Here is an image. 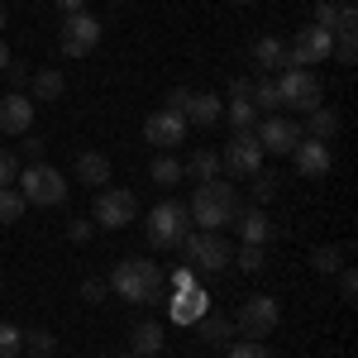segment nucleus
<instances>
[{
	"label": "nucleus",
	"instance_id": "obj_1",
	"mask_svg": "<svg viewBox=\"0 0 358 358\" xmlns=\"http://www.w3.org/2000/svg\"><path fill=\"white\" fill-rule=\"evenodd\" d=\"M110 287L134 306H158L163 301V268L153 258H120L110 273Z\"/></svg>",
	"mask_w": 358,
	"mask_h": 358
},
{
	"label": "nucleus",
	"instance_id": "obj_2",
	"mask_svg": "<svg viewBox=\"0 0 358 358\" xmlns=\"http://www.w3.org/2000/svg\"><path fill=\"white\" fill-rule=\"evenodd\" d=\"M187 215H192L196 229H224L239 215V196L220 177L215 182H196V196H192V206H187Z\"/></svg>",
	"mask_w": 358,
	"mask_h": 358
},
{
	"label": "nucleus",
	"instance_id": "obj_3",
	"mask_svg": "<svg viewBox=\"0 0 358 358\" xmlns=\"http://www.w3.org/2000/svg\"><path fill=\"white\" fill-rule=\"evenodd\" d=\"M143 229H148V244L158 248V253H167V248H177L187 234H192V215H187L182 201H163V206L148 210Z\"/></svg>",
	"mask_w": 358,
	"mask_h": 358
},
{
	"label": "nucleus",
	"instance_id": "obj_4",
	"mask_svg": "<svg viewBox=\"0 0 358 358\" xmlns=\"http://www.w3.org/2000/svg\"><path fill=\"white\" fill-rule=\"evenodd\" d=\"M277 96H282V106H292V115H306L325 101V86H320V77L310 67H282Z\"/></svg>",
	"mask_w": 358,
	"mask_h": 358
},
{
	"label": "nucleus",
	"instance_id": "obj_5",
	"mask_svg": "<svg viewBox=\"0 0 358 358\" xmlns=\"http://www.w3.org/2000/svg\"><path fill=\"white\" fill-rule=\"evenodd\" d=\"M177 248L192 258L201 273H224V268H234V248L220 239V229H196V234H187Z\"/></svg>",
	"mask_w": 358,
	"mask_h": 358
},
{
	"label": "nucleus",
	"instance_id": "obj_6",
	"mask_svg": "<svg viewBox=\"0 0 358 358\" xmlns=\"http://www.w3.org/2000/svg\"><path fill=\"white\" fill-rule=\"evenodd\" d=\"M15 182L24 187L20 196H24L29 206H62V201H67V182H62V172L48 167V163H29Z\"/></svg>",
	"mask_w": 358,
	"mask_h": 358
},
{
	"label": "nucleus",
	"instance_id": "obj_7",
	"mask_svg": "<svg viewBox=\"0 0 358 358\" xmlns=\"http://www.w3.org/2000/svg\"><path fill=\"white\" fill-rule=\"evenodd\" d=\"M91 220L101 224V229H124L129 220H138L134 192H124V187H101L96 201H91Z\"/></svg>",
	"mask_w": 358,
	"mask_h": 358
},
{
	"label": "nucleus",
	"instance_id": "obj_8",
	"mask_svg": "<svg viewBox=\"0 0 358 358\" xmlns=\"http://www.w3.org/2000/svg\"><path fill=\"white\" fill-rule=\"evenodd\" d=\"M330 48H334V34L320 24H306L292 34V43H287V57H292V67H320V62H330Z\"/></svg>",
	"mask_w": 358,
	"mask_h": 358
},
{
	"label": "nucleus",
	"instance_id": "obj_9",
	"mask_svg": "<svg viewBox=\"0 0 358 358\" xmlns=\"http://www.w3.org/2000/svg\"><path fill=\"white\" fill-rule=\"evenodd\" d=\"M277 320H282V306L273 296H248L239 306V320H234V334H244V339H263V334L277 330Z\"/></svg>",
	"mask_w": 358,
	"mask_h": 358
},
{
	"label": "nucleus",
	"instance_id": "obj_10",
	"mask_svg": "<svg viewBox=\"0 0 358 358\" xmlns=\"http://www.w3.org/2000/svg\"><path fill=\"white\" fill-rule=\"evenodd\" d=\"M220 167L234 172V177H253L263 167V148H258L253 129H234L229 134V143H224V153H220Z\"/></svg>",
	"mask_w": 358,
	"mask_h": 358
},
{
	"label": "nucleus",
	"instance_id": "obj_11",
	"mask_svg": "<svg viewBox=\"0 0 358 358\" xmlns=\"http://www.w3.org/2000/svg\"><path fill=\"white\" fill-rule=\"evenodd\" d=\"M57 43H62V57H86L96 43H101V20H91V15H62V34H57Z\"/></svg>",
	"mask_w": 358,
	"mask_h": 358
},
{
	"label": "nucleus",
	"instance_id": "obj_12",
	"mask_svg": "<svg viewBox=\"0 0 358 358\" xmlns=\"http://www.w3.org/2000/svg\"><path fill=\"white\" fill-rule=\"evenodd\" d=\"M253 138H258L263 153H292V148L301 143V124L287 120V115H263L258 129H253Z\"/></svg>",
	"mask_w": 358,
	"mask_h": 358
},
{
	"label": "nucleus",
	"instance_id": "obj_13",
	"mask_svg": "<svg viewBox=\"0 0 358 358\" xmlns=\"http://www.w3.org/2000/svg\"><path fill=\"white\" fill-rule=\"evenodd\" d=\"M143 138L167 153V148H177V143L187 138V120H182L177 110H153L148 120H143Z\"/></svg>",
	"mask_w": 358,
	"mask_h": 358
},
{
	"label": "nucleus",
	"instance_id": "obj_14",
	"mask_svg": "<svg viewBox=\"0 0 358 358\" xmlns=\"http://www.w3.org/2000/svg\"><path fill=\"white\" fill-rule=\"evenodd\" d=\"M292 163H296V172L301 177H330V167H334V153H330V143H320V138H306L301 134V143L292 148Z\"/></svg>",
	"mask_w": 358,
	"mask_h": 358
},
{
	"label": "nucleus",
	"instance_id": "obj_15",
	"mask_svg": "<svg viewBox=\"0 0 358 358\" xmlns=\"http://www.w3.org/2000/svg\"><path fill=\"white\" fill-rule=\"evenodd\" d=\"M34 129V101L24 91L0 96V134H29Z\"/></svg>",
	"mask_w": 358,
	"mask_h": 358
},
{
	"label": "nucleus",
	"instance_id": "obj_16",
	"mask_svg": "<svg viewBox=\"0 0 358 358\" xmlns=\"http://www.w3.org/2000/svg\"><path fill=\"white\" fill-rule=\"evenodd\" d=\"M315 24L330 29V34H358L354 0H315Z\"/></svg>",
	"mask_w": 358,
	"mask_h": 358
},
{
	"label": "nucleus",
	"instance_id": "obj_17",
	"mask_svg": "<svg viewBox=\"0 0 358 358\" xmlns=\"http://www.w3.org/2000/svg\"><path fill=\"white\" fill-rule=\"evenodd\" d=\"M206 310H210V296H206L201 287H187V292H177V296H172V306H167V315H172L177 325H196Z\"/></svg>",
	"mask_w": 358,
	"mask_h": 358
},
{
	"label": "nucleus",
	"instance_id": "obj_18",
	"mask_svg": "<svg viewBox=\"0 0 358 358\" xmlns=\"http://www.w3.org/2000/svg\"><path fill=\"white\" fill-rule=\"evenodd\" d=\"M234 229H239V239H244V244H263V248H268V239L277 234V224L268 220L258 206H248L244 215H234Z\"/></svg>",
	"mask_w": 358,
	"mask_h": 358
},
{
	"label": "nucleus",
	"instance_id": "obj_19",
	"mask_svg": "<svg viewBox=\"0 0 358 358\" xmlns=\"http://www.w3.org/2000/svg\"><path fill=\"white\" fill-rule=\"evenodd\" d=\"M196 334H201V344H210V349H229V344H234V320H224L220 310H206V315L196 320Z\"/></svg>",
	"mask_w": 358,
	"mask_h": 358
},
{
	"label": "nucleus",
	"instance_id": "obj_20",
	"mask_svg": "<svg viewBox=\"0 0 358 358\" xmlns=\"http://www.w3.org/2000/svg\"><path fill=\"white\" fill-rule=\"evenodd\" d=\"M220 115H224V101L206 96V91H192V101H187L182 120H187V124H201V129H210V124H215Z\"/></svg>",
	"mask_w": 358,
	"mask_h": 358
},
{
	"label": "nucleus",
	"instance_id": "obj_21",
	"mask_svg": "<svg viewBox=\"0 0 358 358\" xmlns=\"http://www.w3.org/2000/svg\"><path fill=\"white\" fill-rule=\"evenodd\" d=\"M129 354H134V358L163 354V325H158V320H143V325H134V330H129Z\"/></svg>",
	"mask_w": 358,
	"mask_h": 358
},
{
	"label": "nucleus",
	"instance_id": "obj_22",
	"mask_svg": "<svg viewBox=\"0 0 358 358\" xmlns=\"http://www.w3.org/2000/svg\"><path fill=\"white\" fill-rule=\"evenodd\" d=\"M253 67H263V72H282V67H292L287 43H282V38H258V43H253Z\"/></svg>",
	"mask_w": 358,
	"mask_h": 358
},
{
	"label": "nucleus",
	"instance_id": "obj_23",
	"mask_svg": "<svg viewBox=\"0 0 358 358\" xmlns=\"http://www.w3.org/2000/svg\"><path fill=\"white\" fill-rule=\"evenodd\" d=\"M306 138H320V143H330L334 134H339V115L330 110V106H315V110H306Z\"/></svg>",
	"mask_w": 358,
	"mask_h": 358
},
{
	"label": "nucleus",
	"instance_id": "obj_24",
	"mask_svg": "<svg viewBox=\"0 0 358 358\" xmlns=\"http://www.w3.org/2000/svg\"><path fill=\"white\" fill-rule=\"evenodd\" d=\"M29 91H34L38 101H57V96L67 91V77H62V67H38V72L29 77Z\"/></svg>",
	"mask_w": 358,
	"mask_h": 358
},
{
	"label": "nucleus",
	"instance_id": "obj_25",
	"mask_svg": "<svg viewBox=\"0 0 358 358\" xmlns=\"http://www.w3.org/2000/svg\"><path fill=\"white\" fill-rule=\"evenodd\" d=\"M77 177H82L86 187L101 192V187L110 182V158H106V153H82V158H77Z\"/></svg>",
	"mask_w": 358,
	"mask_h": 358
},
{
	"label": "nucleus",
	"instance_id": "obj_26",
	"mask_svg": "<svg viewBox=\"0 0 358 358\" xmlns=\"http://www.w3.org/2000/svg\"><path fill=\"white\" fill-rule=\"evenodd\" d=\"M182 172H192L196 182H215L224 167H220V153H215V148H196L192 158L182 163Z\"/></svg>",
	"mask_w": 358,
	"mask_h": 358
},
{
	"label": "nucleus",
	"instance_id": "obj_27",
	"mask_svg": "<svg viewBox=\"0 0 358 358\" xmlns=\"http://www.w3.org/2000/svg\"><path fill=\"white\" fill-rule=\"evenodd\" d=\"M148 177H153L158 187H177V182H182V163H177L172 153H158L153 167H148Z\"/></svg>",
	"mask_w": 358,
	"mask_h": 358
},
{
	"label": "nucleus",
	"instance_id": "obj_28",
	"mask_svg": "<svg viewBox=\"0 0 358 358\" xmlns=\"http://www.w3.org/2000/svg\"><path fill=\"white\" fill-rule=\"evenodd\" d=\"M248 101H253L258 110H268V115L282 110V96H277V82H273V77H258V82H253V96H248Z\"/></svg>",
	"mask_w": 358,
	"mask_h": 358
},
{
	"label": "nucleus",
	"instance_id": "obj_29",
	"mask_svg": "<svg viewBox=\"0 0 358 358\" xmlns=\"http://www.w3.org/2000/svg\"><path fill=\"white\" fill-rule=\"evenodd\" d=\"M53 349H57V339L43 330V325L24 330V354H34V358H53Z\"/></svg>",
	"mask_w": 358,
	"mask_h": 358
},
{
	"label": "nucleus",
	"instance_id": "obj_30",
	"mask_svg": "<svg viewBox=\"0 0 358 358\" xmlns=\"http://www.w3.org/2000/svg\"><path fill=\"white\" fill-rule=\"evenodd\" d=\"M20 354H24V330L0 320V358H20Z\"/></svg>",
	"mask_w": 358,
	"mask_h": 358
},
{
	"label": "nucleus",
	"instance_id": "obj_31",
	"mask_svg": "<svg viewBox=\"0 0 358 358\" xmlns=\"http://www.w3.org/2000/svg\"><path fill=\"white\" fill-rule=\"evenodd\" d=\"M24 206H29V201H24L20 192H10V187H0V224H15L20 215H24Z\"/></svg>",
	"mask_w": 358,
	"mask_h": 358
},
{
	"label": "nucleus",
	"instance_id": "obj_32",
	"mask_svg": "<svg viewBox=\"0 0 358 358\" xmlns=\"http://www.w3.org/2000/svg\"><path fill=\"white\" fill-rule=\"evenodd\" d=\"M277 182H282L277 172H268V167H258V172H253V201H258V206H268V201L277 196Z\"/></svg>",
	"mask_w": 358,
	"mask_h": 358
},
{
	"label": "nucleus",
	"instance_id": "obj_33",
	"mask_svg": "<svg viewBox=\"0 0 358 358\" xmlns=\"http://www.w3.org/2000/svg\"><path fill=\"white\" fill-rule=\"evenodd\" d=\"M234 263H239L244 273H263V268H268V248L263 244H244L239 253H234Z\"/></svg>",
	"mask_w": 358,
	"mask_h": 358
},
{
	"label": "nucleus",
	"instance_id": "obj_34",
	"mask_svg": "<svg viewBox=\"0 0 358 358\" xmlns=\"http://www.w3.org/2000/svg\"><path fill=\"white\" fill-rule=\"evenodd\" d=\"M224 115H229V124H234V129H253L258 106H253V101H229V106H224Z\"/></svg>",
	"mask_w": 358,
	"mask_h": 358
},
{
	"label": "nucleus",
	"instance_id": "obj_35",
	"mask_svg": "<svg viewBox=\"0 0 358 358\" xmlns=\"http://www.w3.org/2000/svg\"><path fill=\"white\" fill-rule=\"evenodd\" d=\"M310 268H315V273H339V268H344V248H315V253H310Z\"/></svg>",
	"mask_w": 358,
	"mask_h": 358
},
{
	"label": "nucleus",
	"instance_id": "obj_36",
	"mask_svg": "<svg viewBox=\"0 0 358 358\" xmlns=\"http://www.w3.org/2000/svg\"><path fill=\"white\" fill-rule=\"evenodd\" d=\"M330 57H339L344 67H354V62H358V38H354V34H334V48H330Z\"/></svg>",
	"mask_w": 358,
	"mask_h": 358
},
{
	"label": "nucleus",
	"instance_id": "obj_37",
	"mask_svg": "<svg viewBox=\"0 0 358 358\" xmlns=\"http://www.w3.org/2000/svg\"><path fill=\"white\" fill-rule=\"evenodd\" d=\"M229 358H273L263 349V339H239V344H229Z\"/></svg>",
	"mask_w": 358,
	"mask_h": 358
},
{
	"label": "nucleus",
	"instance_id": "obj_38",
	"mask_svg": "<svg viewBox=\"0 0 358 358\" xmlns=\"http://www.w3.org/2000/svg\"><path fill=\"white\" fill-rule=\"evenodd\" d=\"M15 177H20V158H15L10 148H0V187H10Z\"/></svg>",
	"mask_w": 358,
	"mask_h": 358
},
{
	"label": "nucleus",
	"instance_id": "obj_39",
	"mask_svg": "<svg viewBox=\"0 0 358 358\" xmlns=\"http://www.w3.org/2000/svg\"><path fill=\"white\" fill-rule=\"evenodd\" d=\"M339 296H344L349 306L358 301V273H354V268H344V277H339Z\"/></svg>",
	"mask_w": 358,
	"mask_h": 358
},
{
	"label": "nucleus",
	"instance_id": "obj_40",
	"mask_svg": "<svg viewBox=\"0 0 358 358\" xmlns=\"http://www.w3.org/2000/svg\"><path fill=\"white\" fill-rule=\"evenodd\" d=\"M91 229H96V220H72V224H67V239H72V244H86Z\"/></svg>",
	"mask_w": 358,
	"mask_h": 358
},
{
	"label": "nucleus",
	"instance_id": "obj_41",
	"mask_svg": "<svg viewBox=\"0 0 358 358\" xmlns=\"http://www.w3.org/2000/svg\"><path fill=\"white\" fill-rule=\"evenodd\" d=\"M43 148H48V143H43L38 134H24V158L29 163H43Z\"/></svg>",
	"mask_w": 358,
	"mask_h": 358
},
{
	"label": "nucleus",
	"instance_id": "obj_42",
	"mask_svg": "<svg viewBox=\"0 0 358 358\" xmlns=\"http://www.w3.org/2000/svg\"><path fill=\"white\" fill-rule=\"evenodd\" d=\"M187 101H192V86H177V91H172V96H167V110H187Z\"/></svg>",
	"mask_w": 358,
	"mask_h": 358
},
{
	"label": "nucleus",
	"instance_id": "obj_43",
	"mask_svg": "<svg viewBox=\"0 0 358 358\" xmlns=\"http://www.w3.org/2000/svg\"><path fill=\"white\" fill-rule=\"evenodd\" d=\"M163 282H172V292H187L192 287V268H172V277H163Z\"/></svg>",
	"mask_w": 358,
	"mask_h": 358
},
{
	"label": "nucleus",
	"instance_id": "obj_44",
	"mask_svg": "<svg viewBox=\"0 0 358 358\" xmlns=\"http://www.w3.org/2000/svg\"><path fill=\"white\" fill-rule=\"evenodd\" d=\"M253 96V82L248 77H234V86H229V101H248Z\"/></svg>",
	"mask_w": 358,
	"mask_h": 358
},
{
	"label": "nucleus",
	"instance_id": "obj_45",
	"mask_svg": "<svg viewBox=\"0 0 358 358\" xmlns=\"http://www.w3.org/2000/svg\"><path fill=\"white\" fill-rule=\"evenodd\" d=\"M82 296H86V301H101V296H106V282L86 277V282H82Z\"/></svg>",
	"mask_w": 358,
	"mask_h": 358
},
{
	"label": "nucleus",
	"instance_id": "obj_46",
	"mask_svg": "<svg viewBox=\"0 0 358 358\" xmlns=\"http://www.w3.org/2000/svg\"><path fill=\"white\" fill-rule=\"evenodd\" d=\"M57 10H62V15H82L86 0H57Z\"/></svg>",
	"mask_w": 358,
	"mask_h": 358
},
{
	"label": "nucleus",
	"instance_id": "obj_47",
	"mask_svg": "<svg viewBox=\"0 0 358 358\" xmlns=\"http://www.w3.org/2000/svg\"><path fill=\"white\" fill-rule=\"evenodd\" d=\"M5 77H10L15 86H24V82H29V72H24V67H5Z\"/></svg>",
	"mask_w": 358,
	"mask_h": 358
},
{
	"label": "nucleus",
	"instance_id": "obj_48",
	"mask_svg": "<svg viewBox=\"0 0 358 358\" xmlns=\"http://www.w3.org/2000/svg\"><path fill=\"white\" fill-rule=\"evenodd\" d=\"M5 67H10V48L0 43V72H5Z\"/></svg>",
	"mask_w": 358,
	"mask_h": 358
},
{
	"label": "nucleus",
	"instance_id": "obj_49",
	"mask_svg": "<svg viewBox=\"0 0 358 358\" xmlns=\"http://www.w3.org/2000/svg\"><path fill=\"white\" fill-rule=\"evenodd\" d=\"M0 29H5V5H0Z\"/></svg>",
	"mask_w": 358,
	"mask_h": 358
},
{
	"label": "nucleus",
	"instance_id": "obj_50",
	"mask_svg": "<svg viewBox=\"0 0 358 358\" xmlns=\"http://www.w3.org/2000/svg\"><path fill=\"white\" fill-rule=\"evenodd\" d=\"M229 5H248V0H229Z\"/></svg>",
	"mask_w": 358,
	"mask_h": 358
},
{
	"label": "nucleus",
	"instance_id": "obj_51",
	"mask_svg": "<svg viewBox=\"0 0 358 358\" xmlns=\"http://www.w3.org/2000/svg\"><path fill=\"white\" fill-rule=\"evenodd\" d=\"M115 358H134V354H115Z\"/></svg>",
	"mask_w": 358,
	"mask_h": 358
}]
</instances>
